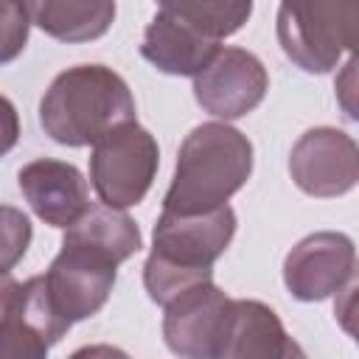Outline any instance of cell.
Returning a JSON list of instances; mask_svg holds the SVG:
<instances>
[{"mask_svg":"<svg viewBox=\"0 0 359 359\" xmlns=\"http://www.w3.org/2000/svg\"><path fill=\"white\" fill-rule=\"evenodd\" d=\"M356 247L351 236L317 230L300 238L283 258V283L294 300L317 303L353 283Z\"/></svg>","mask_w":359,"mask_h":359,"instance_id":"cell-9","label":"cell"},{"mask_svg":"<svg viewBox=\"0 0 359 359\" xmlns=\"http://www.w3.org/2000/svg\"><path fill=\"white\" fill-rule=\"evenodd\" d=\"M17 292H20V283L14 280V275H11V272L0 275V323H3L6 314L11 311V306H14V300H17Z\"/></svg>","mask_w":359,"mask_h":359,"instance_id":"cell-20","label":"cell"},{"mask_svg":"<svg viewBox=\"0 0 359 359\" xmlns=\"http://www.w3.org/2000/svg\"><path fill=\"white\" fill-rule=\"evenodd\" d=\"M67 359H132V356H129L126 351L115 348V345H104V342H98V345H84V348L73 351Z\"/></svg>","mask_w":359,"mask_h":359,"instance_id":"cell-19","label":"cell"},{"mask_svg":"<svg viewBox=\"0 0 359 359\" xmlns=\"http://www.w3.org/2000/svg\"><path fill=\"white\" fill-rule=\"evenodd\" d=\"M20 140V115H17V107L0 95V157L8 154Z\"/></svg>","mask_w":359,"mask_h":359,"instance_id":"cell-18","label":"cell"},{"mask_svg":"<svg viewBox=\"0 0 359 359\" xmlns=\"http://www.w3.org/2000/svg\"><path fill=\"white\" fill-rule=\"evenodd\" d=\"M135 121V95L107 65L62 70L39 101V123L59 146H95L112 129Z\"/></svg>","mask_w":359,"mask_h":359,"instance_id":"cell-2","label":"cell"},{"mask_svg":"<svg viewBox=\"0 0 359 359\" xmlns=\"http://www.w3.org/2000/svg\"><path fill=\"white\" fill-rule=\"evenodd\" d=\"M213 359H309L261 300H230Z\"/></svg>","mask_w":359,"mask_h":359,"instance_id":"cell-11","label":"cell"},{"mask_svg":"<svg viewBox=\"0 0 359 359\" xmlns=\"http://www.w3.org/2000/svg\"><path fill=\"white\" fill-rule=\"evenodd\" d=\"M31 25L59 42H90L109 31L115 3L109 0H39L25 3Z\"/></svg>","mask_w":359,"mask_h":359,"instance_id":"cell-15","label":"cell"},{"mask_svg":"<svg viewBox=\"0 0 359 359\" xmlns=\"http://www.w3.org/2000/svg\"><path fill=\"white\" fill-rule=\"evenodd\" d=\"M252 174V143L230 123L208 121L185 135L171 185L163 199L165 213H208L241 191Z\"/></svg>","mask_w":359,"mask_h":359,"instance_id":"cell-3","label":"cell"},{"mask_svg":"<svg viewBox=\"0 0 359 359\" xmlns=\"http://www.w3.org/2000/svg\"><path fill=\"white\" fill-rule=\"evenodd\" d=\"M31 238V219L14 205H0V275L11 272L25 258Z\"/></svg>","mask_w":359,"mask_h":359,"instance_id":"cell-16","label":"cell"},{"mask_svg":"<svg viewBox=\"0 0 359 359\" xmlns=\"http://www.w3.org/2000/svg\"><path fill=\"white\" fill-rule=\"evenodd\" d=\"M359 28L356 3H280L278 42L303 73H328L345 50H353Z\"/></svg>","mask_w":359,"mask_h":359,"instance_id":"cell-5","label":"cell"},{"mask_svg":"<svg viewBox=\"0 0 359 359\" xmlns=\"http://www.w3.org/2000/svg\"><path fill=\"white\" fill-rule=\"evenodd\" d=\"M236 236V210L222 205L208 213H160L151 252L143 264V286L157 306H168L188 289L213 280V264Z\"/></svg>","mask_w":359,"mask_h":359,"instance_id":"cell-1","label":"cell"},{"mask_svg":"<svg viewBox=\"0 0 359 359\" xmlns=\"http://www.w3.org/2000/svg\"><path fill=\"white\" fill-rule=\"evenodd\" d=\"M160 168V149L137 121L104 135L90 154V182L101 205L126 210L149 194Z\"/></svg>","mask_w":359,"mask_h":359,"instance_id":"cell-6","label":"cell"},{"mask_svg":"<svg viewBox=\"0 0 359 359\" xmlns=\"http://www.w3.org/2000/svg\"><path fill=\"white\" fill-rule=\"evenodd\" d=\"M269 76L264 62L244 50L224 45L213 53V59L194 76V98L213 118L236 121L250 115L266 95Z\"/></svg>","mask_w":359,"mask_h":359,"instance_id":"cell-8","label":"cell"},{"mask_svg":"<svg viewBox=\"0 0 359 359\" xmlns=\"http://www.w3.org/2000/svg\"><path fill=\"white\" fill-rule=\"evenodd\" d=\"M118 261L73 236H62V250L42 275L48 300L65 323H79L104 309L118 278Z\"/></svg>","mask_w":359,"mask_h":359,"instance_id":"cell-7","label":"cell"},{"mask_svg":"<svg viewBox=\"0 0 359 359\" xmlns=\"http://www.w3.org/2000/svg\"><path fill=\"white\" fill-rule=\"evenodd\" d=\"M31 17L25 11V3L0 0V65L14 62L28 42Z\"/></svg>","mask_w":359,"mask_h":359,"instance_id":"cell-17","label":"cell"},{"mask_svg":"<svg viewBox=\"0 0 359 359\" xmlns=\"http://www.w3.org/2000/svg\"><path fill=\"white\" fill-rule=\"evenodd\" d=\"M17 185L31 210L50 227H70L90 208V188L84 174L65 160L39 157L20 168Z\"/></svg>","mask_w":359,"mask_h":359,"instance_id":"cell-13","label":"cell"},{"mask_svg":"<svg viewBox=\"0 0 359 359\" xmlns=\"http://www.w3.org/2000/svg\"><path fill=\"white\" fill-rule=\"evenodd\" d=\"M294 185L317 199L348 194L359 180L356 140L334 126H314L297 137L289 154Z\"/></svg>","mask_w":359,"mask_h":359,"instance_id":"cell-10","label":"cell"},{"mask_svg":"<svg viewBox=\"0 0 359 359\" xmlns=\"http://www.w3.org/2000/svg\"><path fill=\"white\" fill-rule=\"evenodd\" d=\"M252 14L247 0H216V3H160L157 14L146 25L140 56L168 76H196L219 42L236 34Z\"/></svg>","mask_w":359,"mask_h":359,"instance_id":"cell-4","label":"cell"},{"mask_svg":"<svg viewBox=\"0 0 359 359\" xmlns=\"http://www.w3.org/2000/svg\"><path fill=\"white\" fill-rule=\"evenodd\" d=\"M45 292L42 275L20 283L17 300L0 323V359H48V351L67 334Z\"/></svg>","mask_w":359,"mask_h":359,"instance_id":"cell-14","label":"cell"},{"mask_svg":"<svg viewBox=\"0 0 359 359\" xmlns=\"http://www.w3.org/2000/svg\"><path fill=\"white\" fill-rule=\"evenodd\" d=\"M230 297L210 280L188 289L165 306L163 339L180 359H213Z\"/></svg>","mask_w":359,"mask_h":359,"instance_id":"cell-12","label":"cell"}]
</instances>
